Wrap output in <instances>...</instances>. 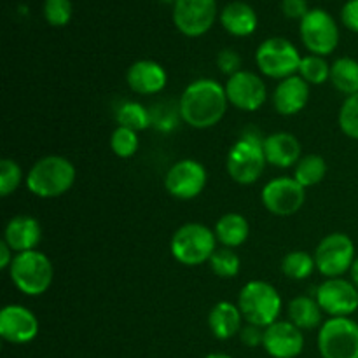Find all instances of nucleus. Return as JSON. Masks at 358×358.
Here are the masks:
<instances>
[{
  "mask_svg": "<svg viewBox=\"0 0 358 358\" xmlns=\"http://www.w3.org/2000/svg\"><path fill=\"white\" fill-rule=\"evenodd\" d=\"M299 35L310 55L329 56L339 45V27L324 9H310L299 21Z\"/></svg>",
  "mask_w": 358,
  "mask_h": 358,
  "instance_id": "nucleus-10",
  "label": "nucleus"
},
{
  "mask_svg": "<svg viewBox=\"0 0 358 358\" xmlns=\"http://www.w3.org/2000/svg\"><path fill=\"white\" fill-rule=\"evenodd\" d=\"M287 320L292 322L297 329L301 331H313V329H320L324 324V311H322L320 304L317 303L315 296H299L294 297L289 304H287Z\"/></svg>",
  "mask_w": 358,
  "mask_h": 358,
  "instance_id": "nucleus-25",
  "label": "nucleus"
},
{
  "mask_svg": "<svg viewBox=\"0 0 358 358\" xmlns=\"http://www.w3.org/2000/svg\"><path fill=\"white\" fill-rule=\"evenodd\" d=\"M282 13L289 20H303L310 13L308 0H282Z\"/></svg>",
  "mask_w": 358,
  "mask_h": 358,
  "instance_id": "nucleus-38",
  "label": "nucleus"
},
{
  "mask_svg": "<svg viewBox=\"0 0 358 358\" xmlns=\"http://www.w3.org/2000/svg\"><path fill=\"white\" fill-rule=\"evenodd\" d=\"M280 269L289 280L303 282L310 278L313 271H317V264H315L313 255L308 254L306 250H292L282 259Z\"/></svg>",
  "mask_w": 358,
  "mask_h": 358,
  "instance_id": "nucleus-29",
  "label": "nucleus"
},
{
  "mask_svg": "<svg viewBox=\"0 0 358 358\" xmlns=\"http://www.w3.org/2000/svg\"><path fill=\"white\" fill-rule=\"evenodd\" d=\"M311 86L299 76L287 77L278 80L275 91L271 94V103L280 115H297L306 108L310 101Z\"/></svg>",
  "mask_w": 358,
  "mask_h": 358,
  "instance_id": "nucleus-18",
  "label": "nucleus"
},
{
  "mask_svg": "<svg viewBox=\"0 0 358 358\" xmlns=\"http://www.w3.org/2000/svg\"><path fill=\"white\" fill-rule=\"evenodd\" d=\"M76 166L69 157L49 154L31 164L24 184L35 198L55 199L66 194L76 184Z\"/></svg>",
  "mask_w": 358,
  "mask_h": 358,
  "instance_id": "nucleus-2",
  "label": "nucleus"
},
{
  "mask_svg": "<svg viewBox=\"0 0 358 358\" xmlns=\"http://www.w3.org/2000/svg\"><path fill=\"white\" fill-rule=\"evenodd\" d=\"M327 175V161L318 154H306L294 166V178L303 185L304 189L315 187L320 184Z\"/></svg>",
  "mask_w": 358,
  "mask_h": 358,
  "instance_id": "nucleus-27",
  "label": "nucleus"
},
{
  "mask_svg": "<svg viewBox=\"0 0 358 358\" xmlns=\"http://www.w3.org/2000/svg\"><path fill=\"white\" fill-rule=\"evenodd\" d=\"M208 171L205 164L196 159H180L168 168L164 175V189L180 201H191L205 191Z\"/></svg>",
  "mask_w": 358,
  "mask_h": 358,
  "instance_id": "nucleus-11",
  "label": "nucleus"
},
{
  "mask_svg": "<svg viewBox=\"0 0 358 358\" xmlns=\"http://www.w3.org/2000/svg\"><path fill=\"white\" fill-rule=\"evenodd\" d=\"M72 0H45L44 17L51 27L62 28L72 20Z\"/></svg>",
  "mask_w": 358,
  "mask_h": 358,
  "instance_id": "nucleus-35",
  "label": "nucleus"
},
{
  "mask_svg": "<svg viewBox=\"0 0 358 358\" xmlns=\"http://www.w3.org/2000/svg\"><path fill=\"white\" fill-rule=\"evenodd\" d=\"M3 241L14 250V254L21 252L37 250L42 241V226L35 217L16 215L6 224L3 229Z\"/></svg>",
  "mask_w": 358,
  "mask_h": 358,
  "instance_id": "nucleus-21",
  "label": "nucleus"
},
{
  "mask_svg": "<svg viewBox=\"0 0 358 358\" xmlns=\"http://www.w3.org/2000/svg\"><path fill=\"white\" fill-rule=\"evenodd\" d=\"M215 231L201 222H187L178 227L170 240V252L175 261L187 268L206 264L217 250Z\"/></svg>",
  "mask_w": 358,
  "mask_h": 358,
  "instance_id": "nucleus-5",
  "label": "nucleus"
},
{
  "mask_svg": "<svg viewBox=\"0 0 358 358\" xmlns=\"http://www.w3.org/2000/svg\"><path fill=\"white\" fill-rule=\"evenodd\" d=\"M315 299L329 318H352L358 311V290L350 278H325L317 287Z\"/></svg>",
  "mask_w": 358,
  "mask_h": 358,
  "instance_id": "nucleus-14",
  "label": "nucleus"
},
{
  "mask_svg": "<svg viewBox=\"0 0 358 358\" xmlns=\"http://www.w3.org/2000/svg\"><path fill=\"white\" fill-rule=\"evenodd\" d=\"M297 76L303 77L310 86H320L331 80V65L324 56L306 55L301 59Z\"/></svg>",
  "mask_w": 358,
  "mask_h": 358,
  "instance_id": "nucleus-31",
  "label": "nucleus"
},
{
  "mask_svg": "<svg viewBox=\"0 0 358 358\" xmlns=\"http://www.w3.org/2000/svg\"><path fill=\"white\" fill-rule=\"evenodd\" d=\"M238 308L245 322L266 329L280 320L283 301L275 285L264 280H252L238 294Z\"/></svg>",
  "mask_w": 358,
  "mask_h": 358,
  "instance_id": "nucleus-4",
  "label": "nucleus"
},
{
  "mask_svg": "<svg viewBox=\"0 0 358 358\" xmlns=\"http://www.w3.org/2000/svg\"><path fill=\"white\" fill-rule=\"evenodd\" d=\"M329 83L345 96L358 93V62L350 56H341L331 63V80Z\"/></svg>",
  "mask_w": 358,
  "mask_h": 358,
  "instance_id": "nucleus-26",
  "label": "nucleus"
},
{
  "mask_svg": "<svg viewBox=\"0 0 358 358\" xmlns=\"http://www.w3.org/2000/svg\"><path fill=\"white\" fill-rule=\"evenodd\" d=\"M138 147H140L138 133L133 131V129L117 126V128L112 131L110 149L112 152H114L117 157H121V159H129V157L135 156V154L138 152Z\"/></svg>",
  "mask_w": 358,
  "mask_h": 358,
  "instance_id": "nucleus-32",
  "label": "nucleus"
},
{
  "mask_svg": "<svg viewBox=\"0 0 358 358\" xmlns=\"http://www.w3.org/2000/svg\"><path fill=\"white\" fill-rule=\"evenodd\" d=\"M264 156L269 166L294 168L303 157V147L296 135L289 131H275L264 136Z\"/></svg>",
  "mask_w": 358,
  "mask_h": 358,
  "instance_id": "nucleus-20",
  "label": "nucleus"
},
{
  "mask_svg": "<svg viewBox=\"0 0 358 358\" xmlns=\"http://www.w3.org/2000/svg\"><path fill=\"white\" fill-rule=\"evenodd\" d=\"M115 121H117V126L140 133L145 131L152 124V114L147 110L145 105L138 101H124L115 110Z\"/></svg>",
  "mask_w": 358,
  "mask_h": 358,
  "instance_id": "nucleus-28",
  "label": "nucleus"
},
{
  "mask_svg": "<svg viewBox=\"0 0 358 358\" xmlns=\"http://www.w3.org/2000/svg\"><path fill=\"white\" fill-rule=\"evenodd\" d=\"M205 358H233V357L227 355V353H222V352H215V353H210V355H206Z\"/></svg>",
  "mask_w": 358,
  "mask_h": 358,
  "instance_id": "nucleus-42",
  "label": "nucleus"
},
{
  "mask_svg": "<svg viewBox=\"0 0 358 358\" xmlns=\"http://www.w3.org/2000/svg\"><path fill=\"white\" fill-rule=\"evenodd\" d=\"M217 66L227 77L243 70L241 69V56L234 49H222V51H219V55H217Z\"/></svg>",
  "mask_w": 358,
  "mask_h": 358,
  "instance_id": "nucleus-36",
  "label": "nucleus"
},
{
  "mask_svg": "<svg viewBox=\"0 0 358 358\" xmlns=\"http://www.w3.org/2000/svg\"><path fill=\"white\" fill-rule=\"evenodd\" d=\"M208 264H210V269H212V273L217 276V278L231 280L234 278V276H238V273H240L241 259L234 248L219 247L215 252H213Z\"/></svg>",
  "mask_w": 358,
  "mask_h": 358,
  "instance_id": "nucleus-30",
  "label": "nucleus"
},
{
  "mask_svg": "<svg viewBox=\"0 0 358 358\" xmlns=\"http://www.w3.org/2000/svg\"><path fill=\"white\" fill-rule=\"evenodd\" d=\"M317 271L325 278H341L350 273L357 259L355 243L346 233H331L315 248Z\"/></svg>",
  "mask_w": 358,
  "mask_h": 358,
  "instance_id": "nucleus-8",
  "label": "nucleus"
},
{
  "mask_svg": "<svg viewBox=\"0 0 358 358\" xmlns=\"http://www.w3.org/2000/svg\"><path fill=\"white\" fill-rule=\"evenodd\" d=\"M350 280H352V283L358 290V257L355 259V262H353L352 269H350Z\"/></svg>",
  "mask_w": 358,
  "mask_h": 358,
  "instance_id": "nucleus-41",
  "label": "nucleus"
},
{
  "mask_svg": "<svg viewBox=\"0 0 358 358\" xmlns=\"http://www.w3.org/2000/svg\"><path fill=\"white\" fill-rule=\"evenodd\" d=\"M262 348L271 358H297L304 350V334L292 322L278 320L264 329Z\"/></svg>",
  "mask_w": 358,
  "mask_h": 358,
  "instance_id": "nucleus-17",
  "label": "nucleus"
},
{
  "mask_svg": "<svg viewBox=\"0 0 358 358\" xmlns=\"http://www.w3.org/2000/svg\"><path fill=\"white\" fill-rule=\"evenodd\" d=\"M14 257H16V254H14L13 248H10L3 240L0 241V269H3V271H9Z\"/></svg>",
  "mask_w": 358,
  "mask_h": 358,
  "instance_id": "nucleus-40",
  "label": "nucleus"
},
{
  "mask_svg": "<svg viewBox=\"0 0 358 358\" xmlns=\"http://www.w3.org/2000/svg\"><path fill=\"white\" fill-rule=\"evenodd\" d=\"M240 339L247 348H259L264 343V329L252 324L243 325L240 331Z\"/></svg>",
  "mask_w": 358,
  "mask_h": 358,
  "instance_id": "nucleus-37",
  "label": "nucleus"
},
{
  "mask_svg": "<svg viewBox=\"0 0 358 358\" xmlns=\"http://www.w3.org/2000/svg\"><path fill=\"white\" fill-rule=\"evenodd\" d=\"M41 331L38 318L23 304H7L0 311V338L10 345H28Z\"/></svg>",
  "mask_w": 358,
  "mask_h": 358,
  "instance_id": "nucleus-16",
  "label": "nucleus"
},
{
  "mask_svg": "<svg viewBox=\"0 0 358 358\" xmlns=\"http://www.w3.org/2000/svg\"><path fill=\"white\" fill-rule=\"evenodd\" d=\"M213 231L220 247L238 248L247 243L250 236V224L241 213L229 212L217 220Z\"/></svg>",
  "mask_w": 358,
  "mask_h": 358,
  "instance_id": "nucleus-24",
  "label": "nucleus"
},
{
  "mask_svg": "<svg viewBox=\"0 0 358 358\" xmlns=\"http://www.w3.org/2000/svg\"><path fill=\"white\" fill-rule=\"evenodd\" d=\"M261 201L273 215L290 217L306 203V189L294 177H276L262 187Z\"/></svg>",
  "mask_w": 358,
  "mask_h": 358,
  "instance_id": "nucleus-13",
  "label": "nucleus"
},
{
  "mask_svg": "<svg viewBox=\"0 0 358 358\" xmlns=\"http://www.w3.org/2000/svg\"><path fill=\"white\" fill-rule=\"evenodd\" d=\"M301 59H303L301 52L285 37L266 38L255 51V63L262 76L276 80L297 76Z\"/></svg>",
  "mask_w": 358,
  "mask_h": 358,
  "instance_id": "nucleus-7",
  "label": "nucleus"
},
{
  "mask_svg": "<svg viewBox=\"0 0 358 358\" xmlns=\"http://www.w3.org/2000/svg\"><path fill=\"white\" fill-rule=\"evenodd\" d=\"M163 3H171V7H173V3L177 2V0H161Z\"/></svg>",
  "mask_w": 358,
  "mask_h": 358,
  "instance_id": "nucleus-43",
  "label": "nucleus"
},
{
  "mask_svg": "<svg viewBox=\"0 0 358 358\" xmlns=\"http://www.w3.org/2000/svg\"><path fill=\"white\" fill-rule=\"evenodd\" d=\"M227 107L229 100L224 84L208 77L192 80L178 100L182 121L194 129H208L219 124L226 115Z\"/></svg>",
  "mask_w": 358,
  "mask_h": 358,
  "instance_id": "nucleus-1",
  "label": "nucleus"
},
{
  "mask_svg": "<svg viewBox=\"0 0 358 358\" xmlns=\"http://www.w3.org/2000/svg\"><path fill=\"white\" fill-rule=\"evenodd\" d=\"M322 358H358V324L353 318H327L318 329Z\"/></svg>",
  "mask_w": 358,
  "mask_h": 358,
  "instance_id": "nucleus-9",
  "label": "nucleus"
},
{
  "mask_svg": "<svg viewBox=\"0 0 358 358\" xmlns=\"http://www.w3.org/2000/svg\"><path fill=\"white\" fill-rule=\"evenodd\" d=\"M264 136L257 129H247L231 145L226 157V168L229 177L240 185H252L264 175Z\"/></svg>",
  "mask_w": 358,
  "mask_h": 358,
  "instance_id": "nucleus-3",
  "label": "nucleus"
},
{
  "mask_svg": "<svg viewBox=\"0 0 358 358\" xmlns=\"http://www.w3.org/2000/svg\"><path fill=\"white\" fill-rule=\"evenodd\" d=\"M243 322L240 308L231 301H219L208 313V327L219 341H229L234 336H240Z\"/></svg>",
  "mask_w": 358,
  "mask_h": 358,
  "instance_id": "nucleus-23",
  "label": "nucleus"
},
{
  "mask_svg": "<svg viewBox=\"0 0 358 358\" xmlns=\"http://www.w3.org/2000/svg\"><path fill=\"white\" fill-rule=\"evenodd\" d=\"M341 21L350 31L358 34V0H348L343 6Z\"/></svg>",
  "mask_w": 358,
  "mask_h": 358,
  "instance_id": "nucleus-39",
  "label": "nucleus"
},
{
  "mask_svg": "<svg viewBox=\"0 0 358 358\" xmlns=\"http://www.w3.org/2000/svg\"><path fill=\"white\" fill-rule=\"evenodd\" d=\"M226 94L229 105L243 112H257L268 100V86L264 79L250 70H240L227 77Z\"/></svg>",
  "mask_w": 358,
  "mask_h": 358,
  "instance_id": "nucleus-15",
  "label": "nucleus"
},
{
  "mask_svg": "<svg viewBox=\"0 0 358 358\" xmlns=\"http://www.w3.org/2000/svg\"><path fill=\"white\" fill-rule=\"evenodd\" d=\"M21 182H23V170L20 164L9 157L0 161V196L3 198L10 196L20 187Z\"/></svg>",
  "mask_w": 358,
  "mask_h": 358,
  "instance_id": "nucleus-34",
  "label": "nucleus"
},
{
  "mask_svg": "<svg viewBox=\"0 0 358 358\" xmlns=\"http://www.w3.org/2000/svg\"><path fill=\"white\" fill-rule=\"evenodd\" d=\"M338 122L341 131L348 138L358 142V93L345 98L341 108H339Z\"/></svg>",
  "mask_w": 358,
  "mask_h": 358,
  "instance_id": "nucleus-33",
  "label": "nucleus"
},
{
  "mask_svg": "<svg viewBox=\"0 0 358 358\" xmlns=\"http://www.w3.org/2000/svg\"><path fill=\"white\" fill-rule=\"evenodd\" d=\"M219 21L224 30L233 37H250L259 27V17L254 7L243 0L226 3L219 13Z\"/></svg>",
  "mask_w": 358,
  "mask_h": 358,
  "instance_id": "nucleus-22",
  "label": "nucleus"
},
{
  "mask_svg": "<svg viewBox=\"0 0 358 358\" xmlns=\"http://www.w3.org/2000/svg\"><path fill=\"white\" fill-rule=\"evenodd\" d=\"M126 83L133 93L150 96L161 93L166 87L168 73L164 66L154 59H138L129 65Z\"/></svg>",
  "mask_w": 358,
  "mask_h": 358,
  "instance_id": "nucleus-19",
  "label": "nucleus"
},
{
  "mask_svg": "<svg viewBox=\"0 0 358 358\" xmlns=\"http://www.w3.org/2000/svg\"><path fill=\"white\" fill-rule=\"evenodd\" d=\"M173 23L185 37H203L219 17L217 0H177L173 3Z\"/></svg>",
  "mask_w": 358,
  "mask_h": 358,
  "instance_id": "nucleus-12",
  "label": "nucleus"
},
{
  "mask_svg": "<svg viewBox=\"0 0 358 358\" xmlns=\"http://www.w3.org/2000/svg\"><path fill=\"white\" fill-rule=\"evenodd\" d=\"M10 282L23 296L38 297L48 292L55 280V266L41 250L16 254L9 268Z\"/></svg>",
  "mask_w": 358,
  "mask_h": 358,
  "instance_id": "nucleus-6",
  "label": "nucleus"
}]
</instances>
